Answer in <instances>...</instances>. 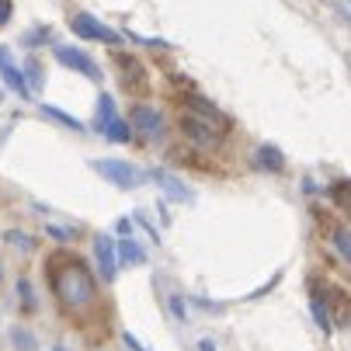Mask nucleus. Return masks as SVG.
Segmentation results:
<instances>
[{
	"label": "nucleus",
	"mask_w": 351,
	"mask_h": 351,
	"mask_svg": "<svg viewBox=\"0 0 351 351\" xmlns=\"http://www.w3.org/2000/svg\"><path fill=\"white\" fill-rule=\"evenodd\" d=\"M49 271V289H53V299L66 320L73 324H90L97 313H101V282L94 278V271L73 258V254H60L45 265Z\"/></svg>",
	"instance_id": "nucleus-1"
},
{
	"label": "nucleus",
	"mask_w": 351,
	"mask_h": 351,
	"mask_svg": "<svg viewBox=\"0 0 351 351\" xmlns=\"http://www.w3.org/2000/svg\"><path fill=\"white\" fill-rule=\"evenodd\" d=\"M129 125H132V132H139L146 143H160L164 139V132H167V119L154 108V105H132V112H129Z\"/></svg>",
	"instance_id": "nucleus-2"
},
{
	"label": "nucleus",
	"mask_w": 351,
	"mask_h": 351,
	"mask_svg": "<svg viewBox=\"0 0 351 351\" xmlns=\"http://www.w3.org/2000/svg\"><path fill=\"white\" fill-rule=\"evenodd\" d=\"M178 129H181V136H184L195 149H206V154H213V149L223 146V132H219V129H213V125H206V122H198V119L188 115V112L178 119Z\"/></svg>",
	"instance_id": "nucleus-3"
},
{
	"label": "nucleus",
	"mask_w": 351,
	"mask_h": 351,
	"mask_svg": "<svg viewBox=\"0 0 351 351\" xmlns=\"http://www.w3.org/2000/svg\"><path fill=\"white\" fill-rule=\"evenodd\" d=\"M90 167L101 174L105 181H112L115 188H136V184H143V171L136 167V164H129V160H112V157H105V160H90Z\"/></svg>",
	"instance_id": "nucleus-4"
},
{
	"label": "nucleus",
	"mask_w": 351,
	"mask_h": 351,
	"mask_svg": "<svg viewBox=\"0 0 351 351\" xmlns=\"http://www.w3.org/2000/svg\"><path fill=\"white\" fill-rule=\"evenodd\" d=\"M53 56L60 60V66H66V70H77V73H84V77H90L94 84L101 80V66H97L84 49H77V45H56L53 49Z\"/></svg>",
	"instance_id": "nucleus-5"
},
{
	"label": "nucleus",
	"mask_w": 351,
	"mask_h": 351,
	"mask_svg": "<svg viewBox=\"0 0 351 351\" xmlns=\"http://www.w3.org/2000/svg\"><path fill=\"white\" fill-rule=\"evenodd\" d=\"M70 28H73L80 38H87V42H105V45H119V42H122V35H119L115 28L101 25L94 14H73Z\"/></svg>",
	"instance_id": "nucleus-6"
},
{
	"label": "nucleus",
	"mask_w": 351,
	"mask_h": 351,
	"mask_svg": "<svg viewBox=\"0 0 351 351\" xmlns=\"http://www.w3.org/2000/svg\"><path fill=\"white\" fill-rule=\"evenodd\" d=\"M94 261H97V275L101 282H115V268H119V243L108 233L94 237Z\"/></svg>",
	"instance_id": "nucleus-7"
},
{
	"label": "nucleus",
	"mask_w": 351,
	"mask_h": 351,
	"mask_svg": "<svg viewBox=\"0 0 351 351\" xmlns=\"http://www.w3.org/2000/svg\"><path fill=\"white\" fill-rule=\"evenodd\" d=\"M184 108H188V115H195L198 122H206V125H213V129H219V132H226V129H230V119H226L213 101H206V97H198V94H184Z\"/></svg>",
	"instance_id": "nucleus-8"
},
{
	"label": "nucleus",
	"mask_w": 351,
	"mask_h": 351,
	"mask_svg": "<svg viewBox=\"0 0 351 351\" xmlns=\"http://www.w3.org/2000/svg\"><path fill=\"white\" fill-rule=\"evenodd\" d=\"M115 66H119L122 87H125L129 94H146V70H143V63H139L136 56L119 53V56H115Z\"/></svg>",
	"instance_id": "nucleus-9"
},
{
	"label": "nucleus",
	"mask_w": 351,
	"mask_h": 351,
	"mask_svg": "<svg viewBox=\"0 0 351 351\" xmlns=\"http://www.w3.org/2000/svg\"><path fill=\"white\" fill-rule=\"evenodd\" d=\"M149 181H157L160 184V191L164 195H171L174 202H191V188L181 181V178H174L171 171H164V167H149V174H146Z\"/></svg>",
	"instance_id": "nucleus-10"
},
{
	"label": "nucleus",
	"mask_w": 351,
	"mask_h": 351,
	"mask_svg": "<svg viewBox=\"0 0 351 351\" xmlns=\"http://www.w3.org/2000/svg\"><path fill=\"white\" fill-rule=\"evenodd\" d=\"M0 77H4V84H8L18 97H32V87H28L25 73L14 66V60H11V53H8L4 45H0Z\"/></svg>",
	"instance_id": "nucleus-11"
},
{
	"label": "nucleus",
	"mask_w": 351,
	"mask_h": 351,
	"mask_svg": "<svg viewBox=\"0 0 351 351\" xmlns=\"http://www.w3.org/2000/svg\"><path fill=\"white\" fill-rule=\"evenodd\" d=\"M320 292H324V303H327L330 320H334L337 327H348V324H351V299H348L341 289H324V285H320Z\"/></svg>",
	"instance_id": "nucleus-12"
},
{
	"label": "nucleus",
	"mask_w": 351,
	"mask_h": 351,
	"mask_svg": "<svg viewBox=\"0 0 351 351\" xmlns=\"http://www.w3.org/2000/svg\"><path fill=\"white\" fill-rule=\"evenodd\" d=\"M254 164H258V171H268V174H282V171H285L282 149L271 146V143H261V146L254 149Z\"/></svg>",
	"instance_id": "nucleus-13"
},
{
	"label": "nucleus",
	"mask_w": 351,
	"mask_h": 351,
	"mask_svg": "<svg viewBox=\"0 0 351 351\" xmlns=\"http://www.w3.org/2000/svg\"><path fill=\"white\" fill-rule=\"evenodd\" d=\"M310 310H313V320H317V327H320L324 334H330L334 320H330V313H327V303H324L320 278H310Z\"/></svg>",
	"instance_id": "nucleus-14"
},
{
	"label": "nucleus",
	"mask_w": 351,
	"mask_h": 351,
	"mask_svg": "<svg viewBox=\"0 0 351 351\" xmlns=\"http://www.w3.org/2000/svg\"><path fill=\"white\" fill-rule=\"evenodd\" d=\"M330 247L337 250V258L351 265V230L348 226H330Z\"/></svg>",
	"instance_id": "nucleus-15"
},
{
	"label": "nucleus",
	"mask_w": 351,
	"mask_h": 351,
	"mask_svg": "<svg viewBox=\"0 0 351 351\" xmlns=\"http://www.w3.org/2000/svg\"><path fill=\"white\" fill-rule=\"evenodd\" d=\"M115 119H119V115H115L112 94H101V97H97V119H94V129H97V132H105L108 122H115Z\"/></svg>",
	"instance_id": "nucleus-16"
},
{
	"label": "nucleus",
	"mask_w": 351,
	"mask_h": 351,
	"mask_svg": "<svg viewBox=\"0 0 351 351\" xmlns=\"http://www.w3.org/2000/svg\"><path fill=\"white\" fill-rule=\"evenodd\" d=\"M119 261L125 265H146V250L132 240H119Z\"/></svg>",
	"instance_id": "nucleus-17"
},
{
	"label": "nucleus",
	"mask_w": 351,
	"mask_h": 351,
	"mask_svg": "<svg viewBox=\"0 0 351 351\" xmlns=\"http://www.w3.org/2000/svg\"><path fill=\"white\" fill-rule=\"evenodd\" d=\"M42 115H45V119H53V122H60V125H66V129H77V132L84 129V122H80V119L66 115V112H63V108H56V105H42Z\"/></svg>",
	"instance_id": "nucleus-18"
},
{
	"label": "nucleus",
	"mask_w": 351,
	"mask_h": 351,
	"mask_svg": "<svg viewBox=\"0 0 351 351\" xmlns=\"http://www.w3.org/2000/svg\"><path fill=\"white\" fill-rule=\"evenodd\" d=\"M105 139H112V143H132V125L125 119H115V122H108Z\"/></svg>",
	"instance_id": "nucleus-19"
},
{
	"label": "nucleus",
	"mask_w": 351,
	"mask_h": 351,
	"mask_svg": "<svg viewBox=\"0 0 351 351\" xmlns=\"http://www.w3.org/2000/svg\"><path fill=\"white\" fill-rule=\"evenodd\" d=\"M334 206L351 216V181H337L334 184Z\"/></svg>",
	"instance_id": "nucleus-20"
},
{
	"label": "nucleus",
	"mask_w": 351,
	"mask_h": 351,
	"mask_svg": "<svg viewBox=\"0 0 351 351\" xmlns=\"http://www.w3.org/2000/svg\"><path fill=\"white\" fill-rule=\"evenodd\" d=\"M18 295H21V303H25V313H35V292H32V282L28 278L18 282Z\"/></svg>",
	"instance_id": "nucleus-21"
},
{
	"label": "nucleus",
	"mask_w": 351,
	"mask_h": 351,
	"mask_svg": "<svg viewBox=\"0 0 351 351\" xmlns=\"http://www.w3.org/2000/svg\"><path fill=\"white\" fill-rule=\"evenodd\" d=\"M14 344H18L21 351H35V341H32L28 330H14Z\"/></svg>",
	"instance_id": "nucleus-22"
},
{
	"label": "nucleus",
	"mask_w": 351,
	"mask_h": 351,
	"mask_svg": "<svg viewBox=\"0 0 351 351\" xmlns=\"http://www.w3.org/2000/svg\"><path fill=\"white\" fill-rule=\"evenodd\" d=\"M49 230V237H56V240H73L77 233L73 230H66V226H45Z\"/></svg>",
	"instance_id": "nucleus-23"
},
{
	"label": "nucleus",
	"mask_w": 351,
	"mask_h": 351,
	"mask_svg": "<svg viewBox=\"0 0 351 351\" xmlns=\"http://www.w3.org/2000/svg\"><path fill=\"white\" fill-rule=\"evenodd\" d=\"M11 14H14V8H11V0H0V28H4V25L11 21Z\"/></svg>",
	"instance_id": "nucleus-24"
},
{
	"label": "nucleus",
	"mask_w": 351,
	"mask_h": 351,
	"mask_svg": "<svg viewBox=\"0 0 351 351\" xmlns=\"http://www.w3.org/2000/svg\"><path fill=\"white\" fill-rule=\"evenodd\" d=\"M28 77H32V90H38V87H42V70H38V63H28Z\"/></svg>",
	"instance_id": "nucleus-25"
},
{
	"label": "nucleus",
	"mask_w": 351,
	"mask_h": 351,
	"mask_svg": "<svg viewBox=\"0 0 351 351\" xmlns=\"http://www.w3.org/2000/svg\"><path fill=\"white\" fill-rule=\"evenodd\" d=\"M115 230H119V237H122V240H129V233H132V219H119V223H115Z\"/></svg>",
	"instance_id": "nucleus-26"
},
{
	"label": "nucleus",
	"mask_w": 351,
	"mask_h": 351,
	"mask_svg": "<svg viewBox=\"0 0 351 351\" xmlns=\"http://www.w3.org/2000/svg\"><path fill=\"white\" fill-rule=\"evenodd\" d=\"M122 341H125V348H129V351H146V348H143V344H139L132 334H122Z\"/></svg>",
	"instance_id": "nucleus-27"
},
{
	"label": "nucleus",
	"mask_w": 351,
	"mask_h": 351,
	"mask_svg": "<svg viewBox=\"0 0 351 351\" xmlns=\"http://www.w3.org/2000/svg\"><path fill=\"white\" fill-rule=\"evenodd\" d=\"M11 243H21V247H32V237H21V233H8Z\"/></svg>",
	"instance_id": "nucleus-28"
},
{
	"label": "nucleus",
	"mask_w": 351,
	"mask_h": 351,
	"mask_svg": "<svg viewBox=\"0 0 351 351\" xmlns=\"http://www.w3.org/2000/svg\"><path fill=\"white\" fill-rule=\"evenodd\" d=\"M202 351H216V348H213V344H202Z\"/></svg>",
	"instance_id": "nucleus-29"
},
{
	"label": "nucleus",
	"mask_w": 351,
	"mask_h": 351,
	"mask_svg": "<svg viewBox=\"0 0 351 351\" xmlns=\"http://www.w3.org/2000/svg\"><path fill=\"white\" fill-rule=\"evenodd\" d=\"M53 351H66V348H60V344H56V348H53Z\"/></svg>",
	"instance_id": "nucleus-30"
}]
</instances>
